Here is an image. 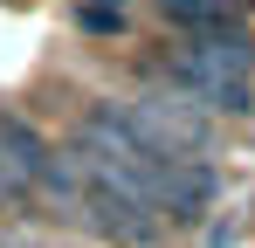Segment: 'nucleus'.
Instances as JSON below:
<instances>
[{
    "label": "nucleus",
    "mask_w": 255,
    "mask_h": 248,
    "mask_svg": "<svg viewBox=\"0 0 255 248\" xmlns=\"http://www.w3.org/2000/svg\"><path fill=\"white\" fill-rule=\"evenodd\" d=\"M214 186H221V179H214L200 159H152L145 165V193H152V207L166 214L172 228H193L214 207Z\"/></svg>",
    "instance_id": "obj_3"
},
{
    "label": "nucleus",
    "mask_w": 255,
    "mask_h": 248,
    "mask_svg": "<svg viewBox=\"0 0 255 248\" xmlns=\"http://www.w3.org/2000/svg\"><path fill=\"white\" fill-rule=\"evenodd\" d=\"M152 83L193 97L207 118H249V111H255V76H214V69H193L179 48H166V55L152 62Z\"/></svg>",
    "instance_id": "obj_2"
},
{
    "label": "nucleus",
    "mask_w": 255,
    "mask_h": 248,
    "mask_svg": "<svg viewBox=\"0 0 255 248\" xmlns=\"http://www.w3.org/2000/svg\"><path fill=\"white\" fill-rule=\"evenodd\" d=\"M131 118H138V131H145L159 152H172V159H200L207 138H214V118L193 104V97L166 90V83L138 90V97H131Z\"/></svg>",
    "instance_id": "obj_1"
},
{
    "label": "nucleus",
    "mask_w": 255,
    "mask_h": 248,
    "mask_svg": "<svg viewBox=\"0 0 255 248\" xmlns=\"http://www.w3.org/2000/svg\"><path fill=\"white\" fill-rule=\"evenodd\" d=\"M118 7H125V0H118Z\"/></svg>",
    "instance_id": "obj_7"
},
{
    "label": "nucleus",
    "mask_w": 255,
    "mask_h": 248,
    "mask_svg": "<svg viewBox=\"0 0 255 248\" xmlns=\"http://www.w3.org/2000/svg\"><path fill=\"white\" fill-rule=\"evenodd\" d=\"M193 69H214V76H255V41L242 28H200V35L172 41Z\"/></svg>",
    "instance_id": "obj_5"
},
{
    "label": "nucleus",
    "mask_w": 255,
    "mask_h": 248,
    "mask_svg": "<svg viewBox=\"0 0 255 248\" xmlns=\"http://www.w3.org/2000/svg\"><path fill=\"white\" fill-rule=\"evenodd\" d=\"M48 152H55V145H48L28 118H7V111H0V172H7L14 200H28V193H35V179H42Z\"/></svg>",
    "instance_id": "obj_4"
},
{
    "label": "nucleus",
    "mask_w": 255,
    "mask_h": 248,
    "mask_svg": "<svg viewBox=\"0 0 255 248\" xmlns=\"http://www.w3.org/2000/svg\"><path fill=\"white\" fill-rule=\"evenodd\" d=\"M76 28L83 35H125V7L118 0H76Z\"/></svg>",
    "instance_id": "obj_6"
}]
</instances>
